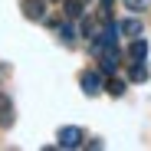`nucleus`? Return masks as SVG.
Segmentation results:
<instances>
[{"instance_id": "f257e3e1", "label": "nucleus", "mask_w": 151, "mask_h": 151, "mask_svg": "<svg viewBox=\"0 0 151 151\" xmlns=\"http://www.w3.org/2000/svg\"><path fill=\"white\" fill-rule=\"evenodd\" d=\"M79 82H82V92H86V95H99V92L105 89L102 72H95V69H86V72L79 76Z\"/></svg>"}, {"instance_id": "f03ea898", "label": "nucleus", "mask_w": 151, "mask_h": 151, "mask_svg": "<svg viewBox=\"0 0 151 151\" xmlns=\"http://www.w3.org/2000/svg\"><path fill=\"white\" fill-rule=\"evenodd\" d=\"M59 148H82V128H59Z\"/></svg>"}, {"instance_id": "7ed1b4c3", "label": "nucleus", "mask_w": 151, "mask_h": 151, "mask_svg": "<svg viewBox=\"0 0 151 151\" xmlns=\"http://www.w3.org/2000/svg\"><path fill=\"white\" fill-rule=\"evenodd\" d=\"M27 20H46V0H23Z\"/></svg>"}, {"instance_id": "20e7f679", "label": "nucleus", "mask_w": 151, "mask_h": 151, "mask_svg": "<svg viewBox=\"0 0 151 151\" xmlns=\"http://www.w3.org/2000/svg\"><path fill=\"white\" fill-rule=\"evenodd\" d=\"M0 125H4V128L13 125V102L7 99V92H0Z\"/></svg>"}, {"instance_id": "39448f33", "label": "nucleus", "mask_w": 151, "mask_h": 151, "mask_svg": "<svg viewBox=\"0 0 151 151\" xmlns=\"http://www.w3.org/2000/svg\"><path fill=\"white\" fill-rule=\"evenodd\" d=\"M118 30H122L125 36H138V33H141V20H122Z\"/></svg>"}, {"instance_id": "423d86ee", "label": "nucleus", "mask_w": 151, "mask_h": 151, "mask_svg": "<svg viewBox=\"0 0 151 151\" xmlns=\"http://www.w3.org/2000/svg\"><path fill=\"white\" fill-rule=\"evenodd\" d=\"M63 10H66V17H69V20L82 17V0H63Z\"/></svg>"}, {"instance_id": "0eeeda50", "label": "nucleus", "mask_w": 151, "mask_h": 151, "mask_svg": "<svg viewBox=\"0 0 151 151\" xmlns=\"http://www.w3.org/2000/svg\"><path fill=\"white\" fill-rule=\"evenodd\" d=\"M128 56H132V59H145V56H148V43H145V40H135V43L128 46Z\"/></svg>"}, {"instance_id": "6e6552de", "label": "nucleus", "mask_w": 151, "mask_h": 151, "mask_svg": "<svg viewBox=\"0 0 151 151\" xmlns=\"http://www.w3.org/2000/svg\"><path fill=\"white\" fill-rule=\"evenodd\" d=\"M128 76H132V79H135V82H145V79H148V69L141 66V59H135V66L128 69Z\"/></svg>"}, {"instance_id": "1a4fd4ad", "label": "nucleus", "mask_w": 151, "mask_h": 151, "mask_svg": "<svg viewBox=\"0 0 151 151\" xmlns=\"http://www.w3.org/2000/svg\"><path fill=\"white\" fill-rule=\"evenodd\" d=\"M59 40L63 43H72L76 40V27H72V23H63V27H59Z\"/></svg>"}, {"instance_id": "9d476101", "label": "nucleus", "mask_w": 151, "mask_h": 151, "mask_svg": "<svg viewBox=\"0 0 151 151\" xmlns=\"http://www.w3.org/2000/svg\"><path fill=\"white\" fill-rule=\"evenodd\" d=\"M105 92H109V95H115V99H118V95H122V92H125V82H122V79H112V82H109V86H105Z\"/></svg>"}, {"instance_id": "9b49d317", "label": "nucleus", "mask_w": 151, "mask_h": 151, "mask_svg": "<svg viewBox=\"0 0 151 151\" xmlns=\"http://www.w3.org/2000/svg\"><path fill=\"white\" fill-rule=\"evenodd\" d=\"M112 4H115V0H102V7H99V17H102L105 23L112 20Z\"/></svg>"}, {"instance_id": "f8f14e48", "label": "nucleus", "mask_w": 151, "mask_h": 151, "mask_svg": "<svg viewBox=\"0 0 151 151\" xmlns=\"http://www.w3.org/2000/svg\"><path fill=\"white\" fill-rule=\"evenodd\" d=\"M122 4L128 7L132 13H141V10H145V4H148V0H122Z\"/></svg>"}, {"instance_id": "ddd939ff", "label": "nucleus", "mask_w": 151, "mask_h": 151, "mask_svg": "<svg viewBox=\"0 0 151 151\" xmlns=\"http://www.w3.org/2000/svg\"><path fill=\"white\" fill-rule=\"evenodd\" d=\"M82 36H95V23L92 20H82Z\"/></svg>"}, {"instance_id": "4468645a", "label": "nucleus", "mask_w": 151, "mask_h": 151, "mask_svg": "<svg viewBox=\"0 0 151 151\" xmlns=\"http://www.w3.org/2000/svg\"><path fill=\"white\" fill-rule=\"evenodd\" d=\"M4 72H7V69H4V66H0V76H4Z\"/></svg>"}]
</instances>
